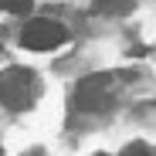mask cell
Listing matches in <instances>:
<instances>
[{"instance_id":"1","label":"cell","mask_w":156,"mask_h":156,"mask_svg":"<svg viewBox=\"0 0 156 156\" xmlns=\"http://www.w3.org/2000/svg\"><path fill=\"white\" fill-rule=\"evenodd\" d=\"M41 95L37 75L31 68H7L0 71V105H7L10 112H24L31 109Z\"/></svg>"},{"instance_id":"2","label":"cell","mask_w":156,"mask_h":156,"mask_svg":"<svg viewBox=\"0 0 156 156\" xmlns=\"http://www.w3.org/2000/svg\"><path fill=\"white\" fill-rule=\"evenodd\" d=\"M115 102V78L112 75H88L75 88V109L82 112H105Z\"/></svg>"},{"instance_id":"3","label":"cell","mask_w":156,"mask_h":156,"mask_svg":"<svg viewBox=\"0 0 156 156\" xmlns=\"http://www.w3.org/2000/svg\"><path fill=\"white\" fill-rule=\"evenodd\" d=\"M65 41H68V27L51 17H34L20 31V44L31 51H51V48H61Z\"/></svg>"},{"instance_id":"4","label":"cell","mask_w":156,"mask_h":156,"mask_svg":"<svg viewBox=\"0 0 156 156\" xmlns=\"http://www.w3.org/2000/svg\"><path fill=\"white\" fill-rule=\"evenodd\" d=\"M0 7L7 14H27L31 10V0H0Z\"/></svg>"},{"instance_id":"5","label":"cell","mask_w":156,"mask_h":156,"mask_svg":"<svg viewBox=\"0 0 156 156\" xmlns=\"http://www.w3.org/2000/svg\"><path fill=\"white\" fill-rule=\"evenodd\" d=\"M122 156H149V149H146L143 143H136V146H129V149H126Z\"/></svg>"}]
</instances>
